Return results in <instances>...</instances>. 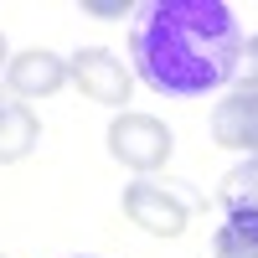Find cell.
Returning a JSON list of instances; mask_svg holds the SVG:
<instances>
[{
    "instance_id": "1",
    "label": "cell",
    "mask_w": 258,
    "mask_h": 258,
    "mask_svg": "<svg viewBox=\"0 0 258 258\" xmlns=\"http://www.w3.org/2000/svg\"><path fill=\"white\" fill-rule=\"evenodd\" d=\"M238 52L243 31L222 0H150L129 31L135 73L170 98H207L212 88L232 83Z\"/></svg>"
},
{
    "instance_id": "2",
    "label": "cell",
    "mask_w": 258,
    "mask_h": 258,
    "mask_svg": "<svg viewBox=\"0 0 258 258\" xmlns=\"http://www.w3.org/2000/svg\"><path fill=\"white\" fill-rule=\"evenodd\" d=\"M176 150V135L155 119V114H119L109 124V155L129 170H160Z\"/></svg>"
},
{
    "instance_id": "3",
    "label": "cell",
    "mask_w": 258,
    "mask_h": 258,
    "mask_svg": "<svg viewBox=\"0 0 258 258\" xmlns=\"http://www.w3.org/2000/svg\"><path fill=\"white\" fill-rule=\"evenodd\" d=\"M68 78L83 88V98L103 103V109H124L129 103V68L109 52V47H83L73 62H68Z\"/></svg>"
},
{
    "instance_id": "4",
    "label": "cell",
    "mask_w": 258,
    "mask_h": 258,
    "mask_svg": "<svg viewBox=\"0 0 258 258\" xmlns=\"http://www.w3.org/2000/svg\"><path fill=\"white\" fill-rule=\"evenodd\" d=\"M124 217L140 222L145 232H155V238H181L186 232V202L170 197L155 181H129L124 186Z\"/></svg>"
},
{
    "instance_id": "5",
    "label": "cell",
    "mask_w": 258,
    "mask_h": 258,
    "mask_svg": "<svg viewBox=\"0 0 258 258\" xmlns=\"http://www.w3.org/2000/svg\"><path fill=\"white\" fill-rule=\"evenodd\" d=\"M6 83H11L16 98H52L62 83H68V62H62L57 52H47V47H31V52L11 57Z\"/></svg>"
},
{
    "instance_id": "6",
    "label": "cell",
    "mask_w": 258,
    "mask_h": 258,
    "mask_svg": "<svg viewBox=\"0 0 258 258\" xmlns=\"http://www.w3.org/2000/svg\"><path fill=\"white\" fill-rule=\"evenodd\" d=\"M212 140L222 150H248L258 155V93H227L212 109Z\"/></svg>"
},
{
    "instance_id": "7",
    "label": "cell",
    "mask_w": 258,
    "mask_h": 258,
    "mask_svg": "<svg viewBox=\"0 0 258 258\" xmlns=\"http://www.w3.org/2000/svg\"><path fill=\"white\" fill-rule=\"evenodd\" d=\"M41 140V124L26 103H6V114H0V165L11 160H26Z\"/></svg>"
},
{
    "instance_id": "8",
    "label": "cell",
    "mask_w": 258,
    "mask_h": 258,
    "mask_svg": "<svg viewBox=\"0 0 258 258\" xmlns=\"http://www.w3.org/2000/svg\"><path fill=\"white\" fill-rule=\"evenodd\" d=\"M217 258H258V212H227V222L212 238Z\"/></svg>"
},
{
    "instance_id": "9",
    "label": "cell",
    "mask_w": 258,
    "mask_h": 258,
    "mask_svg": "<svg viewBox=\"0 0 258 258\" xmlns=\"http://www.w3.org/2000/svg\"><path fill=\"white\" fill-rule=\"evenodd\" d=\"M217 197L227 212H258V155H248L243 165H232L222 186H217Z\"/></svg>"
},
{
    "instance_id": "10",
    "label": "cell",
    "mask_w": 258,
    "mask_h": 258,
    "mask_svg": "<svg viewBox=\"0 0 258 258\" xmlns=\"http://www.w3.org/2000/svg\"><path fill=\"white\" fill-rule=\"evenodd\" d=\"M238 93H258V36L243 41V52H238Z\"/></svg>"
},
{
    "instance_id": "11",
    "label": "cell",
    "mask_w": 258,
    "mask_h": 258,
    "mask_svg": "<svg viewBox=\"0 0 258 258\" xmlns=\"http://www.w3.org/2000/svg\"><path fill=\"white\" fill-rule=\"evenodd\" d=\"M83 11H88V16H103V21H109V16H124L129 6H124V0H83Z\"/></svg>"
},
{
    "instance_id": "12",
    "label": "cell",
    "mask_w": 258,
    "mask_h": 258,
    "mask_svg": "<svg viewBox=\"0 0 258 258\" xmlns=\"http://www.w3.org/2000/svg\"><path fill=\"white\" fill-rule=\"evenodd\" d=\"M6 57H11V52H6V36H0V62H6Z\"/></svg>"
},
{
    "instance_id": "13",
    "label": "cell",
    "mask_w": 258,
    "mask_h": 258,
    "mask_svg": "<svg viewBox=\"0 0 258 258\" xmlns=\"http://www.w3.org/2000/svg\"><path fill=\"white\" fill-rule=\"evenodd\" d=\"M6 103H11V98H6V93H0V114H6Z\"/></svg>"
}]
</instances>
